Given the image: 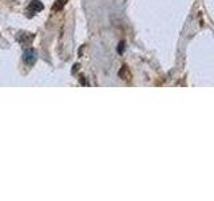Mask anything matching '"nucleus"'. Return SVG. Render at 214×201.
<instances>
[{
    "label": "nucleus",
    "mask_w": 214,
    "mask_h": 201,
    "mask_svg": "<svg viewBox=\"0 0 214 201\" xmlns=\"http://www.w3.org/2000/svg\"><path fill=\"white\" fill-rule=\"evenodd\" d=\"M36 51L35 50H32V48H28V50H26L24 54H23V60L26 62V65H28V66H33V63L36 62Z\"/></svg>",
    "instance_id": "nucleus-1"
},
{
    "label": "nucleus",
    "mask_w": 214,
    "mask_h": 201,
    "mask_svg": "<svg viewBox=\"0 0 214 201\" xmlns=\"http://www.w3.org/2000/svg\"><path fill=\"white\" fill-rule=\"evenodd\" d=\"M28 9L32 12H38V11H42L43 9V4L39 2V0H32L28 5Z\"/></svg>",
    "instance_id": "nucleus-2"
},
{
    "label": "nucleus",
    "mask_w": 214,
    "mask_h": 201,
    "mask_svg": "<svg viewBox=\"0 0 214 201\" xmlns=\"http://www.w3.org/2000/svg\"><path fill=\"white\" fill-rule=\"evenodd\" d=\"M66 3H67V0H58V2H56V4L54 5V9H60L63 5L66 4Z\"/></svg>",
    "instance_id": "nucleus-3"
}]
</instances>
